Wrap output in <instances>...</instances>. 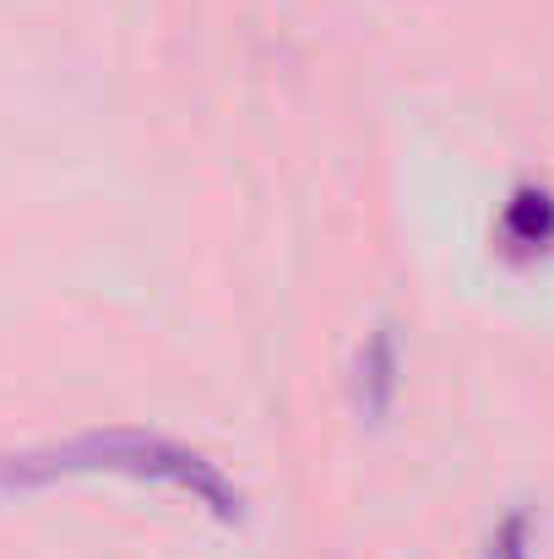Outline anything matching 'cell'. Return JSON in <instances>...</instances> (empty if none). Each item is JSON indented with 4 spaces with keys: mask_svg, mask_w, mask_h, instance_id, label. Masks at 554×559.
Here are the masks:
<instances>
[{
    "mask_svg": "<svg viewBox=\"0 0 554 559\" xmlns=\"http://www.w3.org/2000/svg\"><path fill=\"white\" fill-rule=\"evenodd\" d=\"M71 473H120L137 484H164L185 495L190 506H201L217 522H245V489L207 462L201 451H190L169 435H148V429H109V435H82L71 445L38 451V456H16L0 467V484H44V478H71Z\"/></svg>",
    "mask_w": 554,
    "mask_h": 559,
    "instance_id": "obj_1",
    "label": "cell"
},
{
    "mask_svg": "<svg viewBox=\"0 0 554 559\" xmlns=\"http://www.w3.org/2000/svg\"><path fill=\"white\" fill-rule=\"evenodd\" d=\"M397 370H402L397 332L391 326H375L369 343L359 348V359H354V402H359L365 418H386L391 413V402H397Z\"/></svg>",
    "mask_w": 554,
    "mask_h": 559,
    "instance_id": "obj_2",
    "label": "cell"
},
{
    "mask_svg": "<svg viewBox=\"0 0 554 559\" xmlns=\"http://www.w3.org/2000/svg\"><path fill=\"white\" fill-rule=\"evenodd\" d=\"M500 239L517 255H539L554 245V190L544 186H517L506 212H500Z\"/></svg>",
    "mask_w": 554,
    "mask_h": 559,
    "instance_id": "obj_3",
    "label": "cell"
},
{
    "mask_svg": "<svg viewBox=\"0 0 554 559\" xmlns=\"http://www.w3.org/2000/svg\"><path fill=\"white\" fill-rule=\"evenodd\" d=\"M484 559H533V516L528 511L500 516V527L484 544Z\"/></svg>",
    "mask_w": 554,
    "mask_h": 559,
    "instance_id": "obj_4",
    "label": "cell"
}]
</instances>
